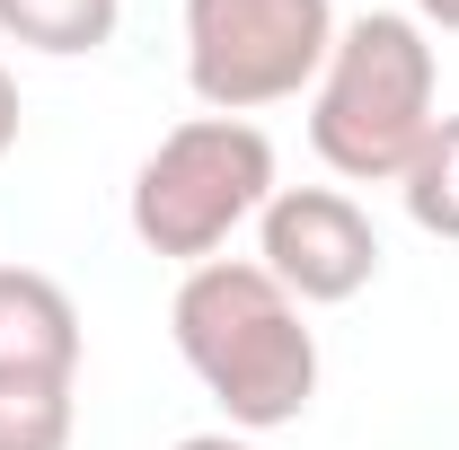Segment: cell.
<instances>
[{
	"mask_svg": "<svg viewBox=\"0 0 459 450\" xmlns=\"http://www.w3.org/2000/svg\"><path fill=\"white\" fill-rule=\"evenodd\" d=\"M71 424H80L71 389L0 380V450H71Z\"/></svg>",
	"mask_w": 459,
	"mask_h": 450,
	"instance_id": "obj_9",
	"label": "cell"
},
{
	"mask_svg": "<svg viewBox=\"0 0 459 450\" xmlns=\"http://www.w3.org/2000/svg\"><path fill=\"white\" fill-rule=\"evenodd\" d=\"M265 203H274V142L247 115H186L133 177V238L195 274Z\"/></svg>",
	"mask_w": 459,
	"mask_h": 450,
	"instance_id": "obj_3",
	"label": "cell"
},
{
	"mask_svg": "<svg viewBox=\"0 0 459 450\" xmlns=\"http://www.w3.org/2000/svg\"><path fill=\"white\" fill-rule=\"evenodd\" d=\"M9 151H18V80L0 71V160H9Z\"/></svg>",
	"mask_w": 459,
	"mask_h": 450,
	"instance_id": "obj_10",
	"label": "cell"
},
{
	"mask_svg": "<svg viewBox=\"0 0 459 450\" xmlns=\"http://www.w3.org/2000/svg\"><path fill=\"white\" fill-rule=\"evenodd\" d=\"M415 27H442V36H459V0H415Z\"/></svg>",
	"mask_w": 459,
	"mask_h": 450,
	"instance_id": "obj_11",
	"label": "cell"
},
{
	"mask_svg": "<svg viewBox=\"0 0 459 450\" xmlns=\"http://www.w3.org/2000/svg\"><path fill=\"white\" fill-rule=\"evenodd\" d=\"M256 265L283 282L300 309H336L353 291H371L380 229L336 186H274V203L256 212Z\"/></svg>",
	"mask_w": 459,
	"mask_h": 450,
	"instance_id": "obj_5",
	"label": "cell"
},
{
	"mask_svg": "<svg viewBox=\"0 0 459 450\" xmlns=\"http://www.w3.org/2000/svg\"><path fill=\"white\" fill-rule=\"evenodd\" d=\"M115 27H124V0H0V36L54 62L115 45Z\"/></svg>",
	"mask_w": 459,
	"mask_h": 450,
	"instance_id": "obj_7",
	"label": "cell"
},
{
	"mask_svg": "<svg viewBox=\"0 0 459 450\" xmlns=\"http://www.w3.org/2000/svg\"><path fill=\"white\" fill-rule=\"evenodd\" d=\"M398 195H406V221L424 238H459V115H433V133L415 142Z\"/></svg>",
	"mask_w": 459,
	"mask_h": 450,
	"instance_id": "obj_8",
	"label": "cell"
},
{
	"mask_svg": "<svg viewBox=\"0 0 459 450\" xmlns=\"http://www.w3.org/2000/svg\"><path fill=\"white\" fill-rule=\"evenodd\" d=\"M177 450H265V442H247V433H186Z\"/></svg>",
	"mask_w": 459,
	"mask_h": 450,
	"instance_id": "obj_12",
	"label": "cell"
},
{
	"mask_svg": "<svg viewBox=\"0 0 459 450\" xmlns=\"http://www.w3.org/2000/svg\"><path fill=\"white\" fill-rule=\"evenodd\" d=\"M0 380H80V309L54 274L36 265H0Z\"/></svg>",
	"mask_w": 459,
	"mask_h": 450,
	"instance_id": "obj_6",
	"label": "cell"
},
{
	"mask_svg": "<svg viewBox=\"0 0 459 450\" xmlns=\"http://www.w3.org/2000/svg\"><path fill=\"white\" fill-rule=\"evenodd\" d=\"M336 0H186V80L212 115H256L318 89Z\"/></svg>",
	"mask_w": 459,
	"mask_h": 450,
	"instance_id": "obj_4",
	"label": "cell"
},
{
	"mask_svg": "<svg viewBox=\"0 0 459 450\" xmlns=\"http://www.w3.org/2000/svg\"><path fill=\"white\" fill-rule=\"evenodd\" d=\"M169 327H177L186 371L221 397V415L238 433H283V424L309 415V397H318V336H309L300 300L256 256L195 265L169 300Z\"/></svg>",
	"mask_w": 459,
	"mask_h": 450,
	"instance_id": "obj_1",
	"label": "cell"
},
{
	"mask_svg": "<svg viewBox=\"0 0 459 450\" xmlns=\"http://www.w3.org/2000/svg\"><path fill=\"white\" fill-rule=\"evenodd\" d=\"M433 36L406 9H362L336 27V54L309 98L318 160L353 186H398L415 142L433 133Z\"/></svg>",
	"mask_w": 459,
	"mask_h": 450,
	"instance_id": "obj_2",
	"label": "cell"
}]
</instances>
